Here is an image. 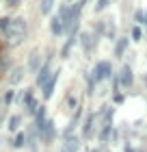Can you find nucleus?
<instances>
[{"instance_id": "1", "label": "nucleus", "mask_w": 147, "mask_h": 152, "mask_svg": "<svg viewBox=\"0 0 147 152\" xmlns=\"http://www.w3.org/2000/svg\"><path fill=\"white\" fill-rule=\"evenodd\" d=\"M26 33H28V26H26V20L24 18H13L11 24L7 26L4 31V41L7 46H20L22 41L26 39Z\"/></svg>"}, {"instance_id": "2", "label": "nucleus", "mask_w": 147, "mask_h": 152, "mask_svg": "<svg viewBox=\"0 0 147 152\" xmlns=\"http://www.w3.org/2000/svg\"><path fill=\"white\" fill-rule=\"evenodd\" d=\"M104 111H106V107H102V111H95V113H89L87 122L82 124V135H85V139H91V137L95 135V124L97 120L104 115Z\"/></svg>"}, {"instance_id": "3", "label": "nucleus", "mask_w": 147, "mask_h": 152, "mask_svg": "<svg viewBox=\"0 0 147 152\" xmlns=\"http://www.w3.org/2000/svg\"><path fill=\"white\" fill-rule=\"evenodd\" d=\"M93 78L97 83H102V80H108L110 78V74H113V65H110V61H100V63H95L93 67Z\"/></svg>"}, {"instance_id": "4", "label": "nucleus", "mask_w": 147, "mask_h": 152, "mask_svg": "<svg viewBox=\"0 0 147 152\" xmlns=\"http://www.w3.org/2000/svg\"><path fill=\"white\" fill-rule=\"evenodd\" d=\"M52 74H54V72H52V57H50V59H46V61H43L41 70L37 72V85H39V87H43L46 83L52 78Z\"/></svg>"}, {"instance_id": "5", "label": "nucleus", "mask_w": 147, "mask_h": 152, "mask_svg": "<svg viewBox=\"0 0 147 152\" xmlns=\"http://www.w3.org/2000/svg\"><path fill=\"white\" fill-rule=\"evenodd\" d=\"M24 107H26V113L37 115L39 104H37V100L33 98V89H26V91H24Z\"/></svg>"}, {"instance_id": "6", "label": "nucleus", "mask_w": 147, "mask_h": 152, "mask_svg": "<svg viewBox=\"0 0 147 152\" xmlns=\"http://www.w3.org/2000/svg\"><path fill=\"white\" fill-rule=\"evenodd\" d=\"M117 78H119V85L130 87L132 83H134V76H132V67H130L128 63H125V65L121 67V70H119V76H117Z\"/></svg>"}, {"instance_id": "7", "label": "nucleus", "mask_w": 147, "mask_h": 152, "mask_svg": "<svg viewBox=\"0 0 147 152\" xmlns=\"http://www.w3.org/2000/svg\"><path fill=\"white\" fill-rule=\"evenodd\" d=\"M59 76H61V70H56L52 74V78L43 85V100H50L52 98V94H54V87H56V80H59Z\"/></svg>"}, {"instance_id": "8", "label": "nucleus", "mask_w": 147, "mask_h": 152, "mask_svg": "<svg viewBox=\"0 0 147 152\" xmlns=\"http://www.w3.org/2000/svg\"><path fill=\"white\" fill-rule=\"evenodd\" d=\"M39 137H41V139H43L46 143H50L54 137H56V128H54V122H52V120H48V122H46V126H43V130L39 133Z\"/></svg>"}, {"instance_id": "9", "label": "nucleus", "mask_w": 147, "mask_h": 152, "mask_svg": "<svg viewBox=\"0 0 147 152\" xmlns=\"http://www.w3.org/2000/svg\"><path fill=\"white\" fill-rule=\"evenodd\" d=\"M78 148H80V139L72 135V137H65V141H63L59 152H78Z\"/></svg>"}, {"instance_id": "10", "label": "nucleus", "mask_w": 147, "mask_h": 152, "mask_svg": "<svg viewBox=\"0 0 147 152\" xmlns=\"http://www.w3.org/2000/svg\"><path fill=\"white\" fill-rule=\"evenodd\" d=\"M80 44H82V48H85V52H91L93 46H95V37L91 35V33H82L80 35Z\"/></svg>"}, {"instance_id": "11", "label": "nucleus", "mask_w": 147, "mask_h": 152, "mask_svg": "<svg viewBox=\"0 0 147 152\" xmlns=\"http://www.w3.org/2000/svg\"><path fill=\"white\" fill-rule=\"evenodd\" d=\"M50 31H52V35H63V33H65V26H63V22H61V18H59V15H54V18H52V22H50Z\"/></svg>"}, {"instance_id": "12", "label": "nucleus", "mask_w": 147, "mask_h": 152, "mask_svg": "<svg viewBox=\"0 0 147 152\" xmlns=\"http://www.w3.org/2000/svg\"><path fill=\"white\" fill-rule=\"evenodd\" d=\"M39 61H41V57H39V52H37V50H35V52H30V59H28V67H30L33 72H39V70H41Z\"/></svg>"}, {"instance_id": "13", "label": "nucleus", "mask_w": 147, "mask_h": 152, "mask_svg": "<svg viewBox=\"0 0 147 152\" xmlns=\"http://www.w3.org/2000/svg\"><path fill=\"white\" fill-rule=\"evenodd\" d=\"M110 133H113V122H104L102 124V130H100V139L102 141H108Z\"/></svg>"}, {"instance_id": "14", "label": "nucleus", "mask_w": 147, "mask_h": 152, "mask_svg": "<svg viewBox=\"0 0 147 152\" xmlns=\"http://www.w3.org/2000/svg\"><path fill=\"white\" fill-rule=\"evenodd\" d=\"M52 7H54V0H41V2H39V11H41V15H50Z\"/></svg>"}, {"instance_id": "15", "label": "nucleus", "mask_w": 147, "mask_h": 152, "mask_svg": "<svg viewBox=\"0 0 147 152\" xmlns=\"http://www.w3.org/2000/svg\"><path fill=\"white\" fill-rule=\"evenodd\" d=\"M125 48H128V39H125V37H119L117 46H115V57H121V54L125 52Z\"/></svg>"}, {"instance_id": "16", "label": "nucleus", "mask_w": 147, "mask_h": 152, "mask_svg": "<svg viewBox=\"0 0 147 152\" xmlns=\"http://www.w3.org/2000/svg\"><path fill=\"white\" fill-rule=\"evenodd\" d=\"M85 78H87V94L91 96V94L95 91V85H97V80L93 78V74H91V72H89V74H85Z\"/></svg>"}, {"instance_id": "17", "label": "nucleus", "mask_w": 147, "mask_h": 152, "mask_svg": "<svg viewBox=\"0 0 147 152\" xmlns=\"http://www.w3.org/2000/svg\"><path fill=\"white\" fill-rule=\"evenodd\" d=\"M134 20H136V24L147 26V11H141V9H138V11L134 13Z\"/></svg>"}, {"instance_id": "18", "label": "nucleus", "mask_w": 147, "mask_h": 152, "mask_svg": "<svg viewBox=\"0 0 147 152\" xmlns=\"http://www.w3.org/2000/svg\"><path fill=\"white\" fill-rule=\"evenodd\" d=\"M22 74H24L22 67H15V70L11 72V83H13V85H17V83L22 80Z\"/></svg>"}, {"instance_id": "19", "label": "nucleus", "mask_w": 147, "mask_h": 152, "mask_svg": "<svg viewBox=\"0 0 147 152\" xmlns=\"http://www.w3.org/2000/svg\"><path fill=\"white\" fill-rule=\"evenodd\" d=\"M24 143H26V135L24 133H17V137L13 139V148H24Z\"/></svg>"}, {"instance_id": "20", "label": "nucleus", "mask_w": 147, "mask_h": 152, "mask_svg": "<svg viewBox=\"0 0 147 152\" xmlns=\"http://www.w3.org/2000/svg\"><path fill=\"white\" fill-rule=\"evenodd\" d=\"M20 122H22V120H20V115H13L9 120V130H17L20 128Z\"/></svg>"}, {"instance_id": "21", "label": "nucleus", "mask_w": 147, "mask_h": 152, "mask_svg": "<svg viewBox=\"0 0 147 152\" xmlns=\"http://www.w3.org/2000/svg\"><path fill=\"white\" fill-rule=\"evenodd\" d=\"M11 24V18H0V31H7V26H9Z\"/></svg>"}, {"instance_id": "22", "label": "nucleus", "mask_w": 147, "mask_h": 152, "mask_svg": "<svg viewBox=\"0 0 147 152\" xmlns=\"http://www.w3.org/2000/svg\"><path fill=\"white\" fill-rule=\"evenodd\" d=\"M141 35H143L141 28H138V26H134V28H132V39H134V41H141Z\"/></svg>"}, {"instance_id": "23", "label": "nucleus", "mask_w": 147, "mask_h": 152, "mask_svg": "<svg viewBox=\"0 0 147 152\" xmlns=\"http://www.w3.org/2000/svg\"><path fill=\"white\" fill-rule=\"evenodd\" d=\"M106 7H108V0H97L95 9H97V11H102V9H106Z\"/></svg>"}, {"instance_id": "24", "label": "nucleus", "mask_w": 147, "mask_h": 152, "mask_svg": "<svg viewBox=\"0 0 147 152\" xmlns=\"http://www.w3.org/2000/svg\"><path fill=\"white\" fill-rule=\"evenodd\" d=\"M11 100H13V91H7L4 94V104H11Z\"/></svg>"}, {"instance_id": "25", "label": "nucleus", "mask_w": 147, "mask_h": 152, "mask_svg": "<svg viewBox=\"0 0 147 152\" xmlns=\"http://www.w3.org/2000/svg\"><path fill=\"white\" fill-rule=\"evenodd\" d=\"M7 4H9V7H17L20 0H7Z\"/></svg>"}]
</instances>
